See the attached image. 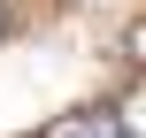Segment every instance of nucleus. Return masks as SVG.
Returning a JSON list of instances; mask_svg holds the SVG:
<instances>
[{"instance_id":"nucleus-1","label":"nucleus","mask_w":146,"mask_h":138,"mask_svg":"<svg viewBox=\"0 0 146 138\" xmlns=\"http://www.w3.org/2000/svg\"><path fill=\"white\" fill-rule=\"evenodd\" d=\"M54 138H131V131H115L108 115H85V123H69V131H54Z\"/></svg>"}]
</instances>
